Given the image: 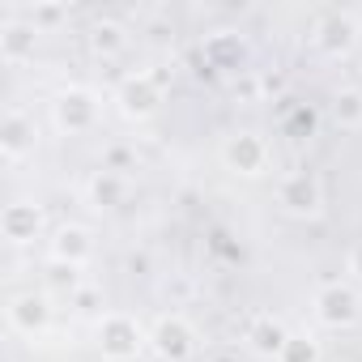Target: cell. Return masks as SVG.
<instances>
[{
	"mask_svg": "<svg viewBox=\"0 0 362 362\" xmlns=\"http://www.w3.org/2000/svg\"><path fill=\"white\" fill-rule=\"evenodd\" d=\"M35 52V26L30 22H5L0 26V56H5L9 64H18V60H26Z\"/></svg>",
	"mask_w": 362,
	"mask_h": 362,
	"instance_id": "obj_12",
	"label": "cell"
},
{
	"mask_svg": "<svg viewBox=\"0 0 362 362\" xmlns=\"http://www.w3.org/2000/svg\"><path fill=\"white\" fill-rule=\"evenodd\" d=\"M277 362H320V345L311 337H290Z\"/></svg>",
	"mask_w": 362,
	"mask_h": 362,
	"instance_id": "obj_17",
	"label": "cell"
},
{
	"mask_svg": "<svg viewBox=\"0 0 362 362\" xmlns=\"http://www.w3.org/2000/svg\"><path fill=\"white\" fill-rule=\"evenodd\" d=\"M90 252H94V243H90V230H86V226H64V230H56V239H52V260H60V264L81 269V264L90 260Z\"/></svg>",
	"mask_w": 362,
	"mask_h": 362,
	"instance_id": "obj_9",
	"label": "cell"
},
{
	"mask_svg": "<svg viewBox=\"0 0 362 362\" xmlns=\"http://www.w3.org/2000/svg\"><path fill=\"white\" fill-rule=\"evenodd\" d=\"M47 324H52V307H47L43 294H18V298L9 303V328H13V332L35 337V332H43Z\"/></svg>",
	"mask_w": 362,
	"mask_h": 362,
	"instance_id": "obj_6",
	"label": "cell"
},
{
	"mask_svg": "<svg viewBox=\"0 0 362 362\" xmlns=\"http://www.w3.org/2000/svg\"><path fill=\"white\" fill-rule=\"evenodd\" d=\"M332 115H337V124L358 128V124H362V94H358V90H341V94H337Z\"/></svg>",
	"mask_w": 362,
	"mask_h": 362,
	"instance_id": "obj_16",
	"label": "cell"
},
{
	"mask_svg": "<svg viewBox=\"0 0 362 362\" xmlns=\"http://www.w3.org/2000/svg\"><path fill=\"white\" fill-rule=\"evenodd\" d=\"M158 81H162V77H153V73L128 77V81L119 86V107H124V115H149V111L158 107Z\"/></svg>",
	"mask_w": 362,
	"mask_h": 362,
	"instance_id": "obj_8",
	"label": "cell"
},
{
	"mask_svg": "<svg viewBox=\"0 0 362 362\" xmlns=\"http://www.w3.org/2000/svg\"><path fill=\"white\" fill-rule=\"evenodd\" d=\"M141 324L136 320H128V315H119V311H111V315H103L98 320V349H103V358H111V362H128V358H136L141 354Z\"/></svg>",
	"mask_w": 362,
	"mask_h": 362,
	"instance_id": "obj_1",
	"label": "cell"
},
{
	"mask_svg": "<svg viewBox=\"0 0 362 362\" xmlns=\"http://www.w3.org/2000/svg\"><path fill=\"white\" fill-rule=\"evenodd\" d=\"M94 119H98V98H94L90 90L73 86V90H64V94L56 98V124H60V132H69V136L90 132Z\"/></svg>",
	"mask_w": 362,
	"mask_h": 362,
	"instance_id": "obj_2",
	"label": "cell"
},
{
	"mask_svg": "<svg viewBox=\"0 0 362 362\" xmlns=\"http://www.w3.org/2000/svg\"><path fill=\"white\" fill-rule=\"evenodd\" d=\"M43 226V214L30 205V201H13L5 205V214H0V230H5L9 243H30Z\"/></svg>",
	"mask_w": 362,
	"mask_h": 362,
	"instance_id": "obj_7",
	"label": "cell"
},
{
	"mask_svg": "<svg viewBox=\"0 0 362 362\" xmlns=\"http://www.w3.org/2000/svg\"><path fill=\"white\" fill-rule=\"evenodd\" d=\"M264 141L260 136H252V132H239V136H230L226 141V162L235 166V170H243V175H260L264 170Z\"/></svg>",
	"mask_w": 362,
	"mask_h": 362,
	"instance_id": "obj_10",
	"label": "cell"
},
{
	"mask_svg": "<svg viewBox=\"0 0 362 362\" xmlns=\"http://www.w3.org/2000/svg\"><path fill=\"white\" fill-rule=\"evenodd\" d=\"M247 341H252V349L256 354H264V358H281V349H286V341H290V332H286V324H277V320H256L252 324V332H247Z\"/></svg>",
	"mask_w": 362,
	"mask_h": 362,
	"instance_id": "obj_13",
	"label": "cell"
},
{
	"mask_svg": "<svg viewBox=\"0 0 362 362\" xmlns=\"http://www.w3.org/2000/svg\"><path fill=\"white\" fill-rule=\"evenodd\" d=\"M149 341H153V349H158L166 362H184V358L197 349V332L188 328L184 315H162Z\"/></svg>",
	"mask_w": 362,
	"mask_h": 362,
	"instance_id": "obj_4",
	"label": "cell"
},
{
	"mask_svg": "<svg viewBox=\"0 0 362 362\" xmlns=\"http://www.w3.org/2000/svg\"><path fill=\"white\" fill-rule=\"evenodd\" d=\"M349 277H354V281L362 286V243H358V247L349 252Z\"/></svg>",
	"mask_w": 362,
	"mask_h": 362,
	"instance_id": "obj_21",
	"label": "cell"
},
{
	"mask_svg": "<svg viewBox=\"0 0 362 362\" xmlns=\"http://www.w3.org/2000/svg\"><path fill=\"white\" fill-rule=\"evenodd\" d=\"M52 281H56V286H69V290H77V269H73V264H60V260H52Z\"/></svg>",
	"mask_w": 362,
	"mask_h": 362,
	"instance_id": "obj_19",
	"label": "cell"
},
{
	"mask_svg": "<svg viewBox=\"0 0 362 362\" xmlns=\"http://www.w3.org/2000/svg\"><path fill=\"white\" fill-rule=\"evenodd\" d=\"M315 315L328 324V328H349L358 315H362V303L349 286H324L315 294Z\"/></svg>",
	"mask_w": 362,
	"mask_h": 362,
	"instance_id": "obj_5",
	"label": "cell"
},
{
	"mask_svg": "<svg viewBox=\"0 0 362 362\" xmlns=\"http://www.w3.org/2000/svg\"><path fill=\"white\" fill-rule=\"evenodd\" d=\"M277 197H281V205H286L290 214H298V218L324 209V188H320V179H315L311 170H294V175H286V179H281V188H277Z\"/></svg>",
	"mask_w": 362,
	"mask_h": 362,
	"instance_id": "obj_3",
	"label": "cell"
},
{
	"mask_svg": "<svg viewBox=\"0 0 362 362\" xmlns=\"http://www.w3.org/2000/svg\"><path fill=\"white\" fill-rule=\"evenodd\" d=\"M354 43V18H328L320 30V47L324 52H345Z\"/></svg>",
	"mask_w": 362,
	"mask_h": 362,
	"instance_id": "obj_14",
	"label": "cell"
},
{
	"mask_svg": "<svg viewBox=\"0 0 362 362\" xmlns=\"http://www.w3.org/2000/svg\"><path fill=\"white\" fill-rule=\"evenodd\" d=\"M60 18H64V9H52V5H47V9H35V13H30V26H39V22H60Z\"/></svg>",
	"mask_w": 362,
	"mask_h": 362,
	"instance_id": "obj_20",
	"label": "cell"
},
{
	"mask_svg": "<svg viewBox=\"0 0 362 362\" xmlns=\"http://www.w3.org/2000/svg\"><path fill=\"white\" fill-rule=\"evenodd\" d=\"M119 192H124V184H119V175H111V170H98V175L90 179V197H94V205H115Z\"/></svg>",
	"mask_w": 362,
	"mask_h": 362,
	"instance_id": "obj_15",
	"label": "cell"
},
{
	"mask_svg": "<svg viewBox=\"0 0 362 362\" xmlns=\"http://www.w3.org/2000/svg\"><path fill=\"white\" fill-rule=\"evenodd\" d=\"M30 145H35V124L13 111V115L5 119V128H0V153H5L9 162H18V158H26Z\"/></svg>",
	"mask_w": 362,
	"mask_h": 362,
	"instance_id": "obj_11",
	"label": "cell"
},
{
	"mask_svg": "<svg viewBox=\"0 0 362 362\" xmlns=\"http://www.w3.org/2000/svg\"><path fill=\"white\" fill-rule=\"evenodd\" d=\"M90 43H94V52H115L124 39H119V26L115 22H98L94 35H90Z\"/></svg>",
	"mask_w": 362,
	"mask_h": 362,
	"instance_id": "obj_18",
	"label": "cell"
}]
</instances>
